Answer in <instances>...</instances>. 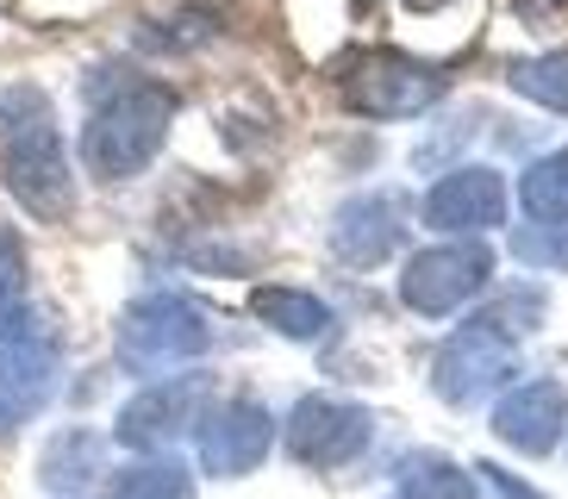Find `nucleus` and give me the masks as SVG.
Instances as JSON below:
<instances>
[{
  "label": "nucleus",
  "instance_id": "15",
  "mask_svg": "<svg viewBox=\"0 0 568 499\" xmlns=\"http://www.w3.org/2000/svg\"><path fill=\"white\" fill-rule=\"evenodd\" d=\"M518 206L531 225L544 232H562L568 225V150H550V156H537L525 169V182H518Z\"/></svg>",
  "mask_w": 568,
  "mask_h": 499
},
{
  "label": "nucleus",
  "instance_id": "11",
  "mask_svg": "<svg viewBox=\"0 0 568 499\" xmlns=\"http://www.w3.org/2000/svg\"><path fill=\"white\" fill-rule=\"evenodd\" d=\"M406 244V213L394 194H356L332 213V256L344 268H375Z\"/></svg>",
  "mask_w": 568,
  "mask_h": 499
},
{
  "label": "nucleus",
  "instance_id": "3",
  "mask_svg": "<svg viewBox=\"0 0 568 499\" xmlns=\"http://www.w3.org/2000/svg\"><path fill=\"white\" fill-rule=\"evenodd\" d=\"M537 318H544V299H537L531 287H518V294L500 299V306H487L481 318H468L463 332L437 349V363H432L437 399H450V406H475V399L513 387L518 337L537 332Z\"/></svg>",
  "mask_w": 568,
  "mask_h": 499
},
{
  "label": "nucleus",
  "instance_id": "4",
  "mask_svg": "<svg viewBox=\"0 0 568 499\" xmlns=\"http://www.w3.org/2000/svg\"><path fill=\"white\" fill-rule=\"evenodd\" d=\"M169 119H175V100L169 88L138 82L119 88L113 100L94 106V119L82 125V163L94 182H132L156 163V150L169 138Z\"/></svg>",
  "mask_w": 568,
  "mask_h": 499
},
{
  "label": "nucleus",
  "instance_id": "6",
  "mask_svg": "<svg viewBox=\"0 0 568 499\" xmlns=\"http://www.w3.org/2000/svg\"><path fill=\"white\" fill-rule=\"evenodd\" d=\"M487 282H494V249H487L481 237H456V244L418 249L413 263H406L400 299L418 318H444V313H456L463 299L481 294Z\"/></svg>",
  "mask_w": 568,
  "mask_h": 499
},
{
  "label": "nucleus",
  "instance_id": "8",
  "mask_svg": "<svg viewBox=\"0 0 568 499\" xmlns=\"http://www.w3.org/2000/svg\"><path fill=\"white\" fill-rule=\"evenodd\" d=\"M368 437H375V418L368 406H351V399H301L294 413H287V449L313 468H344L351 456H363Z\"/></svg>",
  "mask_w": 568,
  "mask_h": 499
},
{
  "label": "nucleus",
  "instance_id": "16",
  "mask_svg": "<svg viewBox=\"0 0 568 499\" xmlns=\"http://www.w3.org/2000/svg\"><path fill=\"white\" fill-rule=\"evenodd\" d=\"M44 487L51 493H82L94 475H101V437L94 431H63L51 449H44Z\"/></svg>",
  "mask_w": 568,
  "mask_h": 499
},
{
  "label": "nucleus",
  "instance_id": "14",
  "mask_svg": "<svg viewBox=\"0 0 568 499\" xmlns=\"http://www.w3.org/2000/svg\"><path fill=\"white\" fill-rule=\"evenodd\" d=\"M256 318H263L268 332L294 337V344H313V337L332 332V306L325 299H313L306 287H256Z\"/></svg>",
  "mask_w": 568,
  "mask_h": 499
},
{
  "label": "nucleus",
  "instance_id": "21",
  "mask_svg": "<svg viewBox=\"0 0 568 499\" xmlns=\"http://www.w3.org/2000/svg\"><path fill=\"white\" fill-rule=\"evenodd\" d=\"M413 7H444V0H413Z\"/></svg>",
  "mask_w": 568,
  "mask_h": 499
},
{
  "label": "nucleus",
  "instance_id": "1",
  "mask_svg": "<svg viewBox=\"0 0 568 499\" xmlns=\"http://www.w3.org/2000/svg\"><path fill=\"white\" fill-rule=\"evenodd\" d=\"M57 368H63V349L51 318L26 294V256L13 237H0V437L32 425L51 406Z\"/></svg>",
  "mask_w": 568,
  "mask_h": 499
},
{
  "label": "nucleus",
  "instance_id": "9",
  "mask_svg": "<svg viewBox=\"0 0 568 499\" xmlns=\"http://www.w3.org/2000/svg\"><path fill=\"white\" fill-rule=\"evenodd\" d=\"M268 449H275V418L256 399H219L213 413L201 418V468L219 475V481L251 475Z\"/></svg>",
  "mask_w": 568,
  "mask_h": 499
},
{
  "label": "nucleus",
  "instance_id": "7",
  "mask_svg": "<svg viewBox=\"0 0 568 499\" xmlns=\"http://www.w3.org/2000/svg\"><path fill=\"white\" fill-rule=\"evenodd\" d=\"M450 75L432 63H413V57H394V50H375L344 75V100L368 119H413V113H432L444 100Z\"/></svg>",
  "mask_w": 568,
  "mask_h": 499
},
{
  "label": "nucleus",
  "instance_id": "18",
  "mask_svg": "<svg viewBox=\"0 0 568 499\" xmlns=\"http://www.w3.org/2000/svg\"><path fill=\"white\" fill-rule=\"evenodd\" d=\"M113 499H194V475H187L182 462L151 456V462L113 475Z\"/></svg>",
  "mask_w": 568,
  "mask_h": 499
},
{
  "label": "nucleus",
  "instance_id": "13",
  "mask_svg": "<svg viewBox=\"0 0 568 499\" xmlns=\"http://www.w3.org/2000/svg\"><path fill=\"white\" fill-rule=\"evenodd\" d=\"M506 218V182L494 175V169H456V175H444V182L425 194V225L432 232H487V225H500Z\"/></svg>",
  "mask_w": 568,
  "mask_h": 499
},
{
  "label": "nucleus",
  "instance_id": "12",
  "mask_svg": "<svg viewBox=\"0 0 568 499\" xmlns=\"http://www.w3.org/2000/svg\"><path fill=\"white\" fill-rule=\"evenodd\" d=\"M562 425H568V394L550 375L506 387L500 406H494V431L513 449H525V456H550V449L562 444Z\"/></svg>",
  "mask_w": 568,
  "mask_h": 499
},
{
  "label": "nucleus",
  "instance_id": "17",
  "mask_svg": "<svg viewBox=\"0 0 568 499\" xmlns=\"http://www.w3.org/2000/svg\"><path fill=\"white\" fill-rule=\"evenodd\" d=\"M513 94L537 100L544 113H568V50H544V57H525V63L506 69Z\"/></svg>",
  "mask_w": 568,
  "mask_h": 499
},
{
  "label": "nucleus",
  "instance_id": "5",
  "mask_svg": "<svg viewBox=\"0 0 568 499\" xmlns=\"http://www.w3.org/2000/svg\"><path fill=\"white\" fill-rule=\"evenodd\" d=\"M206 349H213V325L182 294H144L119 318V363L144 375V381H163L175 368L201 363Z\"/></svg>",
  "mask_w": 568,
  "mask_h": 499
},
{
  "label": "nucleus",
  "instance_id": "10",
  "mask_svg": "<svg viewBox=\"0 0 568 499\" xmlns=\"http://www.w3.org/2000/svg\"><path fill=\"white\" fill-rule=\"evenodd\" d=\"M201 394H206V381L201 375H169V381H151L144 394H132L125 406H119V425H113V437L125 449H169L175 437L194 425V413H201Z\"/></svg>",
  "mask_w": 568,
  "mask_h": 499
},
{
  "label": "nucleus",
  "instance_id": "19",
  "mask_svg": "<svg viewBox=\"0 0 568 499\" xmlns=\"http://www.w3.org/2000/svg\"><path fill=\"white\" fill-rule=\"evenodd\" d=\"M400 499H475V475L437 456H418L400 468Z\"/></svg>",
  "mask_w": 568,
  "mask_h": 499
},
{
  "label": "nucleus",
  "instance_id": "2",
  "mask_svg": "<svg viewBox=\"0 0 568 499\" xmlns=\"http://www.w3.org/2000/svg\"><path fill=\"white\" fill-rule=\"evenodd\" d=\"M0 175H7V194L32 218L69 213L75 175H69V144L44 88H7V100H0Z\"/></svg>",
  "mask_w": 568,
  "mask_h": 499
},
{
  "label": "nucleus",
  "instance_id": "20",
  "mask_svg": "<svg viewBox=\"0 0 568 499\" xmlns=\"http://www.w3.org/2000/svg\"><path fill=\"white\" fill-rule=\"evenodd\" d=\"M481 481H487V487H500V493H506V499H544V493H537V487H525V481H513V475H506V468H494V462H487V468H481Z\"/></svg>",
  "mask_w": 568,
  "mask_h": 499
}]
</instances>
